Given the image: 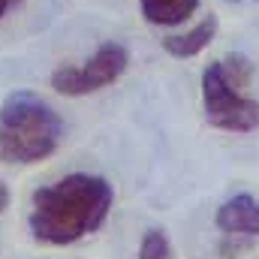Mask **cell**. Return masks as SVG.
I'll list each match as a JSON object with an SVG mask.
<instances>
[{"instance_id":"obj_2","label":"cell","mask_w":259,"mask_h":259,"mask_svg":"<svg viewBox=\"0 0 259 259\" xmlns=\"http://www.w3.org/2000/svg\"><path fill=\"white\" fill-rule=\"evenodd\" d=\"M64 142V118L33 91H12L0 103V163L33 166Z\"/></svg>"},{"instance_id":"obj_3","label":"cell","mask_w":259,"mask_h":259,"mask_svg":"<svg viewBox=\"0 0 259 259\" xmlns=\"http://www.w3.org/2000/svg\"><path fill=\"white\" fill-rule=\"evenodd\" d=\"M253 75V64L244 55H226L202 69V109L205 121L223 133L259 130V103L244 94Z\"/></svg>"},{"instance_id":"obj_8","label":"cell","mask_w":259,"mask_h":259,"mask_svg":"<svg viewBox=\"0 0 259 259\" xmlns=\"http://www.w3.org/2000/svg\"><path fill=\"white\" fill-rule=\"evenodd\" d=\"M139 259H172V244L163 229H148L139 244Z\"/></svg>"},{"instance_id":"obj_4","label":"cell","mask_w":259,"mask_h":259,"mask_svg":"<svg viewBox=\"0 0 259 259\" xmlns=\"http://www.w3.org/2000/svg\"><path fill=\"white\" fill-rule=\"evenodd\" d=\"M130 66L127 46L109 39L103 42L88 61L81 64H61L52 72V88L61 97H88L103 88H112Z\"/></svg>"},{"instance_id":"obj_5","label":"cell","mask_w":259,"mask_h":259,"mask_svg":"<svg viewBox=\"0 0 259 259\" xmlns=\"http://www.w3.org/2000/svg\"><path fill=\"white\" fill-rule=\"evenodd\" d=\"M214 223L220 232L226 235H247V238H259V199L250 193H235L226 199L217 214Z\"/></svg>"},{"instance_id":"obj_11","label":"cell","mask_w":259,"mask_h":259,"mask_svg":"<svg viewBox=\"0 0 259 259\" xmlns=\"http://www.w3.org/2000/svg\"><path fill=\"white\" fill-rule=\"evenodd\" d=\"M226 3H241V0H226Z\"/></svg>"},{"instance_id":"obj_1","label":"cell","mask_w":259,"mask_h":259,"mask_svg":"<svg viewBox=\"0 0 259 259\" xmlns=\"http://www.w3.org/2000/svg\"><path fill=\"white\" fill-rule=\"evenodd\" d=\"M115 202V190L103 175L72 172L46 187H36L30 196V235L39 244L66 247L94 235Z\"/></svg>"},{"instance_id":"obj_9","label":"cell","mask_w":259,"mask_h":259,"mask_svg":"<svg viewBox=\"0 0 259 259\" xmlns=\"http://www.w3.org/2000/svg\"><path fill=\"white\" fill-rule=\"evenodd\" d=\"M18 3H21V0H0V21H3V18H6V15H9Z\"/></svg>"},{"instance_id":"obj_7","label":"cell","mask_w":259,"mask_h":259,"mask_svg":"<svg viewBox=\"0 0 259 259\" xmlns=\"http://www.w3.org/2000/svg\"><path fill=\"white\" fill-rule=\"evenodd\" d=\"M139 6L148 24L175 27V24H184L199 9V0H139Z\"/></svg>"},{"instance_id":"obj_6","label":"cell","mask_w":259,"mask_h":259,"mask_svg":"<svg viewBox=\"0 0 259 259\" xmlns=\"http://www.w3.org/2000/svg\"><path fill=\"white\" fill-rule=\"evenodd\" d=\"M217 36V15H205L196 27L184 30V33H172L163 39V52L178 58V61H187V58H196L202 55Z\"/></svg>"},{"instance_id":"obj_10","label":"cell","mask_w":259,"mask_h":259,"mask_svg":"<svg viewBox=\"0 0 259 259\" xmlns=\"http://www.w3.org/2000/svg\"><path fill=\"white\" fill-rule=\"evenodd\" d=\"M6 208H9V187L0 181V214H3Z\"/></svg>"}]
</instances>
